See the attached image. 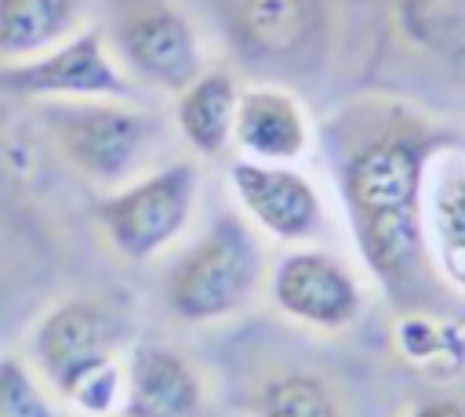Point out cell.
<instances>
[{"instance_id":"cell-1","label":"cell","mask_w":465,"mask_h":417,"mask_svg":"<svg viewBox=\"0 0 465 417\" xmlns=\"http://www.w3.org/2000/svg\"><path fill=\"white\" fill-rule=\"evenodd\" d=\"M450 141V131L392 98L352 102L331 123V163L356 254L400 312L425 308V178Z\"/></svg>"},{"instance_id":"cell-2","label":"cell","mask_w":465,"mask_h":417,"mask_svg":"<svg viewBox=\"0 0 465 417\" xmlns=\"http://www.w3.org/2000/svg\"><path fill=\"white\" fill-rule=\"evenodd\" d=\"M229 54L269 76L302 80L323 69L334 40L331 0H200Z\"/></svg>"},{"instance_id":"cell-3","label":"cell","mask_w":465,"mask_h":417,"mask_svg":"<svg viewBox=\"0 0 465 417\" xmlns=\"http://www.w3.org/2000/svg\"><path fill=\"white\" fill-rule=\"evenodd\" d=\"M262 283V247L240 214H218L211 228L174 257L163 276V305L182 323H214L240 312Z\"/></svg>"},{"instance_id":"cell-4","label":"cell","mask_w":465,"mask_h":417,"mask_svg":"<svg viewBox=\"0 0 465 417\" xmlns=\"http://www.w3.org/2000/svg\"><path fill=\"white\" fill-rule=\"evenodd\" d=\"M36 116L62 160L98 185L131 181L153 141L149 116L113 98L40 102Z\"/></svg>"},{"instance_id":"cell-5","label":"cell","mask_w":465,"mask_h":417,"mask_svg":"<svg viewBox=\"0 0 465 417\" xmlns=\"http://www.w3.org/2000/svg\"><path fill=\"white\" fill-rule=\"evenodd\" d=\"M200 174L189 160H174L160 170L116 185L102 196L94 218L109 247L127 261H149L163 254L189 225L196 203Z\"/></svg>"},{"instance_id":"cell-6","label":"cell","mask_w":465,"mask_h":417,"mask_svg":"<svg viewBox=\"0 0 465 417\" xmlns=\"http://www.w3.org/2000/svg\"><path fill=\"white\" fill-rule=\"evenodd\" d=\"M0 91L36 98V102H80V98H113L131 102L134 83L124 65L113 58L102 29H76L58 47L0 65Z\"/></svg>"},{"instance_id":"cell-7","label":"cell","mask_w":465,"mask_h":417,"mask_svg":"<svg viewBox=\"0 0 465 417\" xmlns=\"http://www.w3.org/2000/svg\"><path fill=\"white\" fill-rule=\"evenodd\" d=\"M113 44L120 62L160 91L182 94L203 73L200 36L171 0H116Z\"/></svg>"},{"instance_id":"cell-8","label":"cell","mask_w":465,"mask_h":417,"mask_svg":"<svg viewBox=\"0 0 465 417\" xmlns=\"http://www.w3.org/2000/svg\"><path fill=\"white\" fill-rule=\"evenodd\" d=\"M272 305L320 334H338L352 326L363 312V283L360 276L331 250L294 247L269 272Z\"/></svg>"},{"instance_id":"cell-9","label":"cell","mask_w":465,"mask_h":417,"mask_svg":"<svg viewBox=\"0 0 465 417\" xmlns=\"http://www.w3.org/2000/svg\"><path fill=\"white\" fill-rule=\"evenodd\" d=\"M229 181L243 214L272 239L305 243L320 236L327 221L323 196L294 163H258L240 156L229 170Z\"/></svg>"},{"instance_id":"cell-10","label":"cell","mask_w":465,"mask_h":417,"mask_svg":"<svg viewBox=\"0 0 465 417\" xmlns=\"http://www.w3.org/2000/svg\"><path fill=\"white\" fill-rule=\"evenodd\" d=\"M29 355L47 384L62 395L87 370L116 359V323L98 301L69 297L36 323Z\"/></svg>"},{"instance_id":"cell-11","label":"cell","mask_w":465,"mask_h":417,"mask_svg":"<svg viewBox=\"0 0 465 417\" xmlns=\"http://www.w3.org/2000/svg\"><path fill=\"white\" fill-rule=\"evenodd\" d=\"M421 232L432 276L465 294V141L458 138L429 163Z\"/></svg>"},{"instance_id":"cell-12","label":"cell","mask_w":465,"mask_h":417,"mask_svg":"<svg viewBox=\"0 0 465 417\" xmlns=\"http://www.w3.org/2000/svg\"><path fill=\"white\" fill-rule=\"evenodd\" d=\"M232 141L243 160L298 163L312 145V123L302 102L280 83H254L240 91Z\"/></svg>"},{"instance_id":"cell-13","label":"cell","mask_w":465,"mask_h":417,"mask_svg":"<svg viewBox=\"0 0 465 417\" xmlns=\"http://www.w3.org/2000/svg\"><path fill=\"white\" fill-rule=\"evenodd\" d=\"M203 381L167 344H138L124 363V417H200Z\"/></svg>"},{"instance_id":"cell-14","label":"cell","mask_w":465,"mask_h":417,"mask_svg":"<svg viewBox=\"0 0 465 417\" xmlns=\"http://www.w3.org/2000/svg\"><path fill=\"white\" fill-rule=\"evenodd\" d=\"M236 105H240V83L225 69L200 73L182 94H178V131L185 145L200 156H222L232 145L236 127Z\"/></svg>"},{"instance_id":"cell-15","label":"cell","mask_w":465,"mask_h":417,"mask_svg":"<svg viewBox=\"0 0 465 417\" xmlns=\"http://www.w3.org/2000/svg\"><path fill=\"white\" fill-rule=\"evenodd\" d=\"M80 25V0H0V65L36 58Z\"/></svg>"},{"instance_id":"cell-16","label":"cell","mask_w":465,"mask_h":417,"mask_svg":"<svg viewBox=\"0 0 465 417\" xmlns=\"http://www.w3.org/2000/svg\"><path fill=\"white\" fill-rule=\"evenodd\" d=\"M392 344L411 366L432 377L465 373V323L461 319L436 315L429 308L400 312L392 323Z\"/></svg>"},{"instance_id":"cell-17","label":"cell","mask_w":465,"mask_h":417,"mask_svg":"<svg viewBox=\"0 0 465 417\" xmlns=\"http://www.w3.org/2000/svg\"><path fill=\"white\" fill-rule=\"evenodd\" d=\"M396 18L414 47L465 69V0H396Z\"/></svg>"},{"instance_id":"cell-18","label":"cell","mask_w":465,"mask_h":417,"mask_svg":"<svg viewBox=\"0 0 465 417\" xmlns=\"http://www.w3.org/2000/svg\"><path fill=\"white\" fill-rule=\"evenodd\" d=\"M258 413L262 417H341V402L320 373L287 370L262 388Z\"/></svg>"},{"instance_id":"cell-19","label":"cell","mask_w":465,"mask_h":417,"mask_svg":"<svg viewBox=\"0 0 465 417\" xmlns=\"http://www.w3.org/2000/svg\"><path fill=\"white\" fill-rule=\"evenodd\" d=\"M0 417H54L47 395L15 355L0 359Z\"/></svg>"},{"instance_id":"cell-20","label":"cell","mask_w":465,"mask_h":417,"mask_svg":"<svg viewBox=\"0 0 465 417\" xmlns=\"http://www.w3.org/2000/svg\"><path fill=\"white\" fill-rule=\"evenodd\" d=\"M407 417H465V399H458V395H436V399L418 402Z\"/></svg>"}]
</instances>
